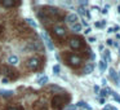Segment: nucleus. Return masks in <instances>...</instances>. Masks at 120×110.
<instances>
[{"label": "nucleus", "mask_w": 120, "mask_h": 110, "mask_svg": "<svg viewBox=\"0 0 120 110\" xmlns=\"http://www.w3.org/2000/svg\"><path fill=\"white\" fill-rule=\"evenodd\" d=\"M27 22H29V24L31 25V26H34V27H38V24L34 21V20H30V18H29V20H27Z\"/></svg>", "instance_id": "obj_20"}, {"label": "nucleus", "mask_w": 120, "mask_h": 110, "mask_svg": "<svg viewBox=\"0 0 120 110\" xmlns=\"http://www.w3.org/2000/svg\"><path fill=\"white\" fill-rule=\"evenodd\" d=\"M89 42H90V43H94V42H96V39H94V38H89Z\"/></svg>", "instance_id": "obj_24"}, {"label": "nucleus", "mask_w": 120, "mask_h": 110, "mask_svg": "<svg viewBox=\"0 0 120 110\" xmlns=\"http://www.w3.org/2000/svg\"><path fill=\"white\" fill-rule=\"evenodd\" d=\"M81 29H83V26H81L80 24H74V25H71V30H72L74 32H80L81 31Z\"/></svg>", "instance_id": "obj_12"}, {"label": "nucleus", "mask_w": 120, "mask_h": 110, "mask_svg": "<svg viewBox=\"0 0 120 110\" xmlns=\"http://www.w3.org/2000/svg\"><path fill=\"white\" fill-rule=\"evenodd\" d=\"M99 91V87L98 86H94V92H98Z\"/></svg>", "instance_id": "obj_25"}, {"label": "nucleus", "mask_w": 120, "mask_h": 110, "mask_svg": "<svg viewBox=\"0 0 120 110\" xmlns=\"http://www.w3.org/2000/svg\"><path fill=\"white\" fill-rule=\"evenodd\" d=\"M1 35H4V26L0 25V39H1Z\"/></svg>", "instance_id": "obj_22"}, {"label": "nucleus", "mask_w": 120, "mask_h": 110, "mask_svg": "<svg viewBox=\"0 0 120 110\" xmlns=\"http://www.w3.org/2000/svg\"><path fill=\"white\" fill-rule=\"evenodd\" d=\"M8 63H9V66H17L19 63V58H18V56H16V55H11L8 57Z\"/></svg>", "instance_id": "obj_10"}, {"label": "nucleus", "mask_w": 120, "mask_h": 110, "mask_svg": "<svg viewBox=\"0 0 120 110\" xmlns=\"http://www.w3.org/2000/svg\"><path fill=\"white\" fill-rule=\"evenodd\" d=\"M1 83H3V84H8V79H7V78L1 79Z\"/></svg>", "instance_id": "obj_23"}, {"label": "nucleus", "mask_w": 120, "mask_h": 110, "mask_svg": "<svg viewBox=\"0 0 120 110\" xmlns=\"http://www.w3.org/2000/svg\"><path fill=\"white\" fill-rule=\"evenodd\" d=\"M47 82H48V76L47 75H41L40 78H38L36 83L39 84V86H43V84H45Z\"/></svg>", "instance_id": "obj_14"}, {"label": "nucleus", "mask_w": 120, "mask_h": 110, "mask_svg": "<svg viewBox=\"0 0 120 110\" xmlns=\"http://www.w3.org/2000/svg\"><path fill=\"white\" fill-rule=\"evenodd\" d=\"M112 97H114V100H115V101H117V102L120 104V96H119V94L114 93V94H112Z\"/></svg>", "instance_id": "obj_21"}, {"label": "nucleus", "mask_w": 120, "mask_h": 110, "mask_svg": "<svg viewBox=\"0 0 120 110\" xmlns=\"http://www.w3.org/2000/svg\"><path fill=\"white\" fill-rule=\"evenodd\" d=\"M78 21H79V17H78V14H75V13H68L67 16H66V22L70 24V25L78 24Z\"/></svg>", "instance_id": "obj_9"}, {"label": "nucleus", "mask_w": 120, "mask_h": 110, "mask_svg": "<svg viewBox=\"0 0 120 110\" xmlns=\"http://www.w3.org/2000/svg\"><path fill=\"white\" fill-rule=\"evenodd\" d=\"M68 44H70V47L72 48V49H81V48L84 47L83 39H81V38H79V36L70 38V39H68Z\"/></svg>", "instance_id": "obj_4"}, {"label": "nucleus", "mask_w": 120, "mask_h": 110, "mask_svg": "<svg viewBox=\"0 0 120 110\" xmlns=\"http://www.w3.org/2000/svg\"><path fill=\"white\" fill-rule=\"evenodd\" d=\"M66 60H67V62L71 66H75V67L80 66V63H81V58L78 55H74V53H67L66 55Z\"/></svg>", "instance_id": "obj_5"}, {"label": "nucleus", "mask_w": 120, "mask_h": 110, "mask_svg": "<svg viewBox=\"0 0 120 110\" xmlns=\"http://www.w3.org/2000/svg\"><path fill=\"white\" fill-rule=\"evenodd\" d=\"M93 67H94V66L92 65V63H88V65L84 67V74H90L92 71H93Z\"/></svg>", "instance_id": "obj_16"}, {"label": "nucleus", "mask_w": 120, "mask_h": 110, "mask_svg": "<svg viewBox=\"0 0 120 110\" xmlns=\"http://www.w3.org/2000/svg\"><path fill=\"white\" fill-rule=\"evenodd\" d=\"M68 101V96H63V94H57L52 98V106L54 110H61L63 109L65 104Z\"/></svg>", "instance_id": "obj_2"}, {"label": "nucleus", "mask_w": 120, "mask_h": 110, "mask_svg": "<svg viewBox=\"0 0 120 110\" xmlns=\"http://www.w3.org/2000/svg\"><path fill=\"white\" fill-rule=\"evenodd\" d=\"M111 107H112V106H110V105H109V106H106L103 110H111Z\"/></svg>", "instance_id": "obj_26"}, {"label": "nucleus", "mask_w": 120, "mask_h": 110, "mask_svg": "<svg viewBox=\"0 0 120 110\" xmlns=\"http://www.w3.org/2000/svg\"><path fill=\"white\" fill-rule=\"evenodd\" d=\"M19 3H16V1H0V5L3 7H14V5H18Z\"/></svg>", "instance_id": "obj_13"}, {"label": "nucleus", "mask_w": 120, "mask_h": 110, "mask_svg": "<svg viewBox=\"0 0 120 110\" xmlns=\"http://www.w3.org/2000/svg\"><path fill=\"white\" fill-rule=\"evenodd\" d=\"M65 110H79V107L76 105H70V106L65 107Z\"/></svg>", "instance_id": "obj_19"}, {"label": "nucleus", "mask_w": 120, "mask_h": 110, "mask_svg": "<svg viewBox=\"0 0 120 110\" xmlns=\"http://www.w3.org/2000/svg\"><path fill=\"white\" fill-rule=\"evenodd\" d=\"M0 94H1L3 97H11V96H13V92L7 91V89H1V91H0Z\"/></svg>", "instance_id": "obj_15"}, {"label": "nucleus", "mask_w": 120, "mask_h": 110, "mask_svg": "<svg viewBox=\"0 0 120 110\" xmlns=\"http://www.w3.org/2000/svg\"><path fill=\"white\" fill-rule=\"evenodd\" d=\"M47 109V104H45L44 100H39V101H36L34 105H32L31 110H45Z\"/></svg>", "instance_id": "obj_8"}, {"label": "nucleus", "mask_w": 120, "mask_h": 110, "mask_svg": "<svg viewBox=\"0 0 120 110\" xmlns=\"http://www.w3.org/2000/svg\"><path fill=\"white\" fill-rule=\"evenodd\" d=\"M41 38H43V40H44V44L47 45L48 49H49V51H53V49H54V44H53L52 39H50L49 35H48L45 31H43V32H41Z\"/></svg>", "instance_id": "obj_6"}, {"label": "nucleus", "mask_w": 120, "mask_h": 110, "mask_svg": "<svg viewBox=\"0 0 120 110\" xmlns=\"http://www.w3.org/2000/svg\"><path fill=\"white\" fill-rule=\"evenodd\" d=\"M106 67H107V62H105V61H101V62H99V69H101L102 73L106 70Z\"/></svg>", "instance_id": "obj_17"}, {"label": "nucleus", "mask_w": 120, "mask_h": 110, "mask_svg": "<svg viewBox=\"0 0 120 110\" xmlns=\"http://www.w3.org/2000/svg\"><path fill=\"white\" fill-rule=\"evenodd\" d=\"M53 32H54L56 36L61 39V38H63L66 35V29L62 26H60V25H56V26L53 27Z\"/></svg>", "instance_id": "obj_7"}, {"label": "nucleus", "mask_w": 120, "mask_h": 110, "mask_svg": "<svg viewBox=\"0 0 120 110\" xmlns=\"http://www.w3.org/2000/svg\"><path fill=\"white\" fill-rule=\"evenodd\" d=\"M26 66L30 69V70H38V69L41 66V60H40L39 57H31V58H29L27 60V62H26Z\"/></svg>", "instance_id": "obj_3"}, {"label": "nucleus", "mask_w": 120, "mask_h": 110, "mask_svg": "<svg viewBox=\"0 0 120 110\" xmlns=\"http://www.w3.org/2000/svg\"><path fill=\"white\" fill-rule=\"evenodd\" d=\"M0 71H1V74H3L7 79L9 78V79L16 80V79H18V76H19L18 71H17L16 69H13L12 66H9V65H3L1 69H0Z\"/></svg>", "instance_id": "obj_1"}, {"label": "nucleus", "mask_w": 120, "mask_h": 110, "mask_svg": "<svg viewBox=\"0 0 120 110\" xmlns=\"http://www.w3.org/2000/svg\"><path fill=\"white\" fill-rule=\"evenodd\" d=\"M53 74H56V75H58L60 74V71H61V67H60V65H54L53 66Z\"/></svg>", "instance_id": "obj_18"}, {"label": "nucleus", "mask_w": 120, "mask_h": 110, "mask_svg": "<svg viewBox=\"0 0 120 110\" xmlns=\"http://www.w3.org/2000/svg\"><path fill=\"white\" fill-rule=\"evenodd\" d=\"M4 110H23V107L19 104H12V105H8Z\"/></svg>", "instance_id": "obj_11"}]
</instances>
